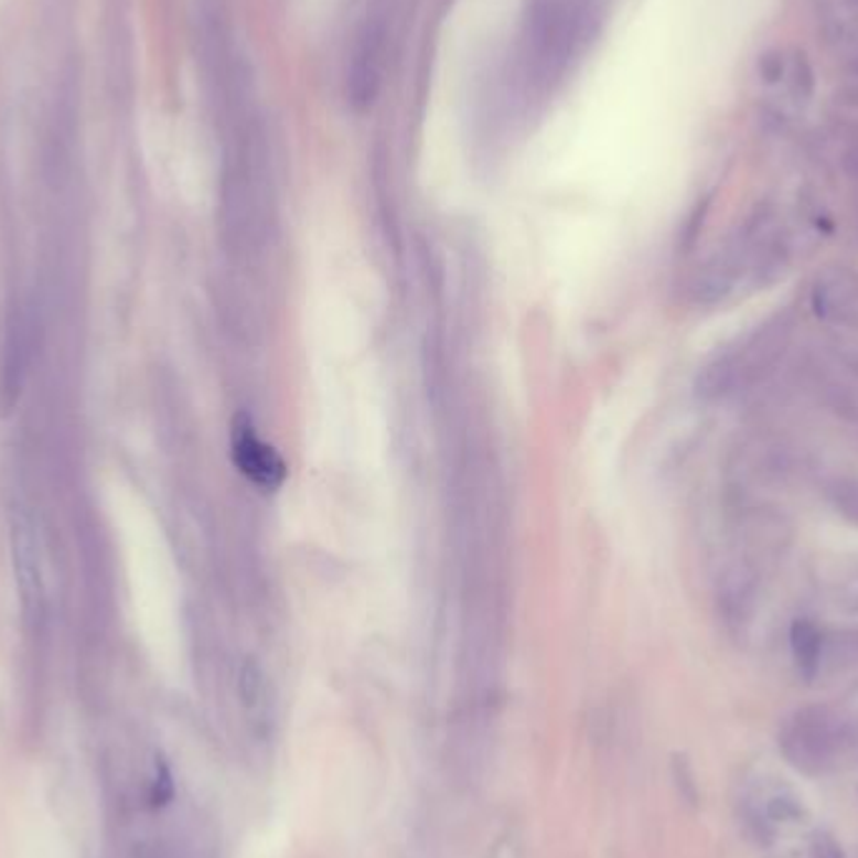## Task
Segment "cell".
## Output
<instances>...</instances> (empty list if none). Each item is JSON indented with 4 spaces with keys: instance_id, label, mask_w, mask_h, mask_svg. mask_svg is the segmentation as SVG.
Returning <instances> with one entry per match:
<instances>
[{
    "instance_id": "obj_2",
    "label": "cell",
    "mask_w": 858,
    "mask_h": 858,
    "mask_svg": "<svg viewBox=\"0 0 858 858\" xmlns=\"http://www.w3.org/2000/svg\"><path fill=\"white\" fill-rule=\"evenodd\" d=\"M793 319L779 314L759 326L733 352H726L703 367L696 379V395L706 401L723 399L736 392L759 385L773 372L791 342Z\"/></svg>"
},
{
    "instance_id": "obj_5",
    "label": "cell",
    "mask_w": 858,
    "mask_h": 858,
    "mask_svg": "<svg viewBox=\"0 0 858 858\" xmlns=\"http://www.w3.org/2000/svg\"><path fill=\"white\" fill-rule=\"evenodd\" d=\"M11 547H13L15 586H18V596H21L23 602V610L29 618H39L45 600L41 543H39V535H35L33 523L23 513L13 517Z\"/></svg>"
},
{
    "instance_id": "obj_3",
    "label": "cell",
    "mask_w": 858,
    "mask_h": 858,
    "mask_svg": "<svg viewBox=\"0 0 858 858\" xmlns=\"http://www.w3.org/2000/svg\"><path fill=\"white\" fill-rule=\"evenodd\" d=\"M779 746L793 769L821 775L858 746V720L828 706L798 708L781 723Z\"/></svg>"
},
{
    "instance_id": "obj_18",
    "label": "cell",
    "mask_w": 858,
    "mask_h": 858,
    "mask_svg": "<svg viewBox=\"0 0 858 858\" xmlns=\"http://www.w3.org/2000/svg\"><path fill=\"white\" fill-rule=\"evenodd\" d=\"M848 73H851V76L858 78V58H854L851 63H848Z\"/></svg>"
},
{
    "instance_id": "obj_8",
    "label": "cell",
    "mask_w": 858,
    "mask_h": 858,
    "mask_svg": "<svg viewBox=\"0 0 858 858\" xmlns=\"http://www.w3.org/2000/svg\"><path fill=\"white\" fill-rule=\"evenodd\" d=\"M816 317L826 322H851L858 317V274L848 267H826L811 289Z\"/></svg>"
},
{
    "instance_id": "obj_6",
    "label": "cell",
    "mask_w": 858,
    "mask_h": 858,
    "mask_svg": "<svg viewBox=\"0 0 858 858\" xmlns=\"http://www.w3.org/2000/svg\"><path fill=\"white\" fill-rule=\"evenodd\" d=\"M232 454L239 472L261 490H277L287 478V464L281 454L254 432L246 417L236 419L232 437Z\"/></svg>"
},
{
    "instance_id": "obj_10",
    "label": "cell",
    "mask_w": 858,
    "mask_h": 858,
    "mask_svg": "<svg viewBox=\"0 0 858 858\" xmlns=\"http://www.w3.org/2000/svg\"><path fill=\"white\" fill-rule=\"evenodd\" d=\"M242 700L246 708V716H249L254 733H257L261 741L269 733V693H267V683H264V675L257 668V665H244L242 671Z\"/></svg>"
},
{
    "instance_id": "obj_9",
    "label": "cell",
    "mask_w": 858,
    "mask_h": 858,
    "mask_svg": "<svg viewBox=\"0 0 858 858\" xmlns=\"http://www.w3.org/2000/svg\"><path fill=\"white\" fill-rule=\"evenodd\" d=\"M824 641L826 635L814 620L801 618L791 625V651L796 668L806 680H814L818 671L824 668Z\"/></svg>"
},
{
    "instance_id": "obj_12",
    "label": "cell",
    "mask_w": 858,
    "mask_h": 858,
    "mask_svg": "<svg viewBox=\"0 0 858 858\" xmlns=\"http://www.w3.org/2000/svg\"><path fill=\"white\" fill-rule=\"evenodd\" d=\"M824 663H858V628L841 630V633L826 635L824 641Z\"/></svg>"
},
{
    "instance_id": "obj_17",
    "label": "cell",
    "mask_w": 858,
    "mask_h": 858,
    "mask_svg": "<svg viewBox=\"0 0 858 858\" xmlns=\"http://www.w3.org/2000/svg\"><path fill=\"white\" fill-rule=\"evenodd\" d=\"M836 98L841 100V104H846V106L858 108V88H856V86H846V88H841V90H838V94H836Z\"/></svg>"
},
{
    "instance_id": "obj_7",
    "label": "cell",
    "mask_w": 858,
    "mask_h": 858,
    "mask_svg": "<svg viewBox=\"0 0 858 858\" xmlns=\"http://www.w3.org/2000/svg\"><path fill=\"white\" fill-rule=\"evenodd\" d=\"M759 590L761 578L753 562L738 560L726 568L718 586V605L726 625L733 633H743L751 625L755 608H759Z\"/></svg>"
},
{
    "instance_id": "obj_16",
    "label": "cell",
    "mask_w": 858,
    "mask_h": 858,
    "mask_svg": "<svg viewBox=\"0 0 858 858\" xmlns=\"http://www.w3.org/2000/svg\"><path fill=\"white\" fill-rule=\"evenodd\" d=\"M814 858H844V851L838 848L834 838L826 834H818L814 841Z\"/></svg>"
},
{
    "instance_id": "obj_14",
    "label": "cell",
    "mask_w": 858,
    "mask_h": 858,
    "mask_svg": "<svg viewBox=\"0 0 858 858\" xmlns=\"http://www.w3.org/2000/svg\"><path fill=\"white\" fill-rule=\"evenodd\" d=\"M783 71H786V63H783V53L781 51H765L759 58V73L765 84H779L783 78Z\"/></svg>"
},
{
    "instance_id": "obj_11",
    "label": "cell",
    "mask_w": 858,
    "mask_h": 858,
    "mask_svg": "<svg viewBox=\"0 0 858 858\" xmlns=\"http://www.w3.org/2000/svg\"><path fill=\"white\" fill-rule=\"evenodd\" d=\"M826 497L830 502V507L841 515L846 523H851L858 527V478L856 474H844V478H836L828 482L826 487Z\"/></svg>"
},
{
    "instance_id": "obj_4",
    "label": "cell",
    "mask_w": 858,
    "mask_h": 858,
    "mask_svg": "<svg viewBox=\"0 0 858 858\" xmlns=\"http://www.w3.org/2000/svg\"><path fill=\"white\" fill-rule=\"evenodd\" d=\"M389 51V13L372 8L354 39L346 66V98L354 108H369L385 81Z\"/></svg>"
},
{
    "instance_id": "obj_19",
    "label": "cell",
    "mask_w": 858,
    "mask_h": 858,
    "mask_svg": "<svg viewBox=\"0 0 858 858\" xmlns=\"http://www.w3.org/2000/svg\"><path fill=\"white\" fill-rule=\"evenodd\" d=\"M848 3H854V6H858V0H848Z\"/></svg>"
},
{
    "instance_id": "obj_15",
    "label": "cell",
    "mask_w": 858,
    "mask_h": 858,
    "mask_svg": "<svg viewBox=\"0 0 858 858\" xmlns=\"http://www.w3.org/2000/svg\"><path fill=\"white\" fill-rule=\"evenodd\" d=\"M838 600L858 613V572H854L851 578H846L841 586H838Z\"/></svg>"
},
{
    "instance_id": "obj_13",
    "label": "cell",
    "mask_w": 858,
    "mask_h": 858,
    "mask_svg": "<svg viewBox=\"0 0 858 858\" xmlns=\"http://www.w3.org/2000/svg\"><path fill=\"white\" fill-rule=\"evenodd\" d=\"M791 88H793V96L801 98V100H808L811 96H814V90H816L814 68H811L806 53H801V51L796 53V56H793Z\"/></svg>"
},
{
    "instance_id": "obj_1",
    "label": "cell",
    "mask_w": 858,
    "mask_h": 858,
    "mask_svg": "<svg viewBox=\"0 0 858 858\" xmlns=\"http://www.w3.org/2000/svg\"><path fill=\"white\" fill-rule=\"evenodd\" d=\"M602 0H535L515 63V86L523 98L553 90L596 39Z\"/></svg>"
}]
</instances>
